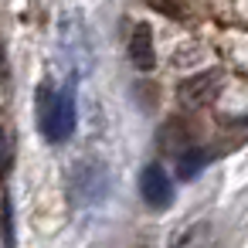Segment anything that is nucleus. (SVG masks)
<instances>
[{"mask_svg":"<svg viewBox=\"0 0 248 248\" xmlns=\"http://www.w3.org/2000/svg\"><path fill=\"white\" fill-rule=\"evenodd\" d=\"M38 123H41V133L51 143H65L75 129V95L68 89L51 92V85H41V92H38Z\"/></svg>","mask_w":248,"mask_h":248,"instance_id":"f257e3e1","label":"nucleus"},{"mask_svg":"<svg viewBox=\"0 0 248 248\" xmlns=\"http://www.w3.org/2000/svg\"><path fill=\"white\" fill-rule=\"evenodd\" d=\"M106 187H109V173H106V167L99 160H78L72 167V173H68V190H72V197L78 204L99 201L106 194Z\"/></svg>","mask_w":248,"mask_h":248,"instance_id":"f03ea898","label":"nucleus"},{"mask_svg":"<svg viewBox=\"0 0 248 248\" xmlns=\"http://www.w3.org/2000/svg\"><path fill=\"white\" fill-rule=\"evenodd\" d=\"M217 92H221V72L214 68V72H201V75L180 82V92L177 95H180V106L204 109V106H211L217 99Z\"/></svg>","mask_w":248,"mask_h":248,"instance_id":"7ed1b4c3","label":"nucleus"},{"mask_svg":"<svg viewBox=\"0 0 248 248\" xmlns=\"http://www.w3.org/2000/svg\"><path fill=\"white\" fill-rule=\"evenodd\" d=\"M140 194H143V201H146L153 211L170 207V201H173V187H170L167 170H163L160 163H146V167H143V173H140Z\"/></svg>","mask_w":248,"mask_h":248,"instance_id":"20e7f679","label":"nucleus"},{"mask_svg":"<svg viewBox=\"0 0 248 248\" xmlns=\"http://www.w3.org/2000/svg\"><path fill=\"white\" fill-rule=\"evenodd\" d=\"M214 245H217V231L211 221H194L180 228L170 241V248H214Z\"/></svg>","mask_w":248,"mask_h":248,"instance_id":"39448f33","label":"nucleus"},{"mask_svg":"<svg viewBox=\"0 0 248 248\" xmlns=\"http://www.w3.org/2000/svg\"><path fill=\"white\" fill-rule=\"evenodd\" d=\"M129 58H133V65L140 72H150L153 68L156 55H153V34H150L146 24H136L133 28V34H129Z\"/></svg>","mask_w":248,"mask_h":248,"instance_id":"423d86ee","label":"nucleus"},{"mask_svg":"<svg viewBox=\"0 0 248 248\" xmlns=\"http://www.w3.org/2000/svg\"><path fill=\"white\" fill-rule=\"evenodd\" d=\"M160 143H163V150L184 153L187 146H194V140H190V126H187L184 119H170V123L160 129Z\"/></svg>","mask_w":248,"mask_h":248,"instance_id":"0eeeda50","label":"nucleus"},{"mask_svg":"<svg viewBox=\"0 0 248 248\" xmlns=\"http://www.w3.org/2000/svg\"><path fill=\"white\" fill-rule=\"evenodd\" d=\"M207 163H211V150L187 146L184 153H177V173H180V177H197Z\"/></svg>","mask_w":248,"mask_h":248,"instance_id":"6e6552de","label":"nucleus"},{"mask_svg":"<svg viewBox=\"0 0 248 248\" xmlns=\"http://www.w3.org/2000/svg\"><path fill=\"white\" fill-rule=\"evenodd\" d=\"M150 4L160 11V14H170V17H187L194 0H150Z\"/></svg>","mask_w":248,"mask_h":248,"instance_id":"1a4fd4ad","label":"nucleus"}]
</instances>
